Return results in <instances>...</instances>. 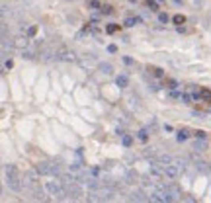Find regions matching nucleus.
<instances>
[{"label": "nucleus", "mask_w": 211, "mask_h": 203, "mask_svg": "<svg viewBox=\"0 0 211 203\" xmlns=\"http://www.w3.org/2000/svg\"><path fill=\"white\" fill-rule=\"evenodd\" d=\"M180 166H176V164H168V166H164V176L168 180H174V178H178L180 176Z\"/></svg>", "instance_id": "nucleus-1"}, {"label": "nucleus", "mask_w": 211, "mask_h": 203, "mask_svg": "<svg viewBox=\"0 0 211 203\" xmlns=\"http://www.w3.org/2000/svg\"><path fill=\"white\" fill-rule=\"evenodd\" d=\"M8 184H10V188L16 189V191H20V189H22V182H20L18 176H8Z\"/></svg>", "instance_id": "nucleus-2"}, {"label": "nucleus", "mask_w": 211, "mask_h": 203, "mask_svg": "<svg viewBox=\"0 0 211 203\" xmlns=\"http://www.w3.org/2000/svg\"><path fill=\"white\" fill-rule=\"evenodd\" d=\"M28 45H29V37H28V35H26V37H18L14 41V47H18V49H26Z\"/></svg>", "instance_id": "nucleus-3"}, {"label": "nucleus", "mask_w": 211, "mask_h": 203, "mask_svg": "<svg viewBox=\"0 0 211 203\" xmlns=\"http://www.w3.org/2000/svg\"><path fill=\"white\" fill-rule=\"evenodd\" d=\"M37 172L39 174H51V162H41L37 166Z\"/></svg>", "instance_id": "nucleus-4"}, {"label": "nucleus", "mask_w": 211, "mask_h": 203, "mask_svg": "<svg viewBox=\"0 0 211 203\" xmlns=\"http://www.w3.org/2000/svg\"><path fill=\"white\" fill-rule=\"evenodd\" d=\"M131 199H133V201H137V203H145V201H147V197H145V194H143V191H133V194H131Z\"/></svg>", "instance_id": "nucleus-5"}, {"label": "nucleus", "mask_w": 211, "mask_h": 203, "mask_svg": "<svg viewBox=\"0 0 211 203\" xmlns=\"http://www.w3.org/2000/svg\"><path fill=\"white\" fill-rule=\"evenodd\" d=\"M147 71L153 72V76H156V78H164V71H162V68H158V66H149Z\"/></svg>", "instance_id": "nucleus-6"}, {"label": "nucleus", "mask_w": 211, "mask_h": 203, "mask_svg": "<svg viewBox=\"0 0 211 203\" xmlns=\"http://www.w3.org/2000/svg\"><path fill=\"white\" fill-rule=\"evenodd\" d=\"M115 82H117V86H119V88H125V86L129 84V78H127L125 74H119V76L115 78Z\"/></svg>", "instance_id": "nucleus-7"}, {"label": "nucleus", "mask_w": 211, "mask_h": 203, "mask_svg": "<svg viewBox=\"0 0 211 203\" xmlns=\"http://www.w3.org/2000/svg\"><path fill=\"white\" fill-rule=\"evenodd\" d=\"M86 4L92 10H102V2H100V0H86Z\"/></svg>", "instance_id": "nucleus-8"}, {"label": "nucleus", "mask_w": 211, "mask_h": 203, "mask_svg": "<svg viewBox=\"0 0 211 203\" xmlns=\"http://www.w3.org/2000/svg\"><path fill=\"white\" fill-rule=\"evenodd\" d=\"M145 6L149 10H153V12H158V4H156L155 0H145Z\"/></svg>", "instance_id": "nucleus-9"}, {"label": "nucleus", "mask_w": 211, "mask_h": 203, "mask_svg": "<svg viewBox=\"0 0 211 203\" xmlns=\"http://www.w3.org/2000/svg\"><path fill=\"white\" fill-rule=\"evenodd\" d=\"M172 22H174L176 25H182V24H186V18H184L182 14H176V16L172 18Z\"/></svg>", "instance_id": "nucleus-10"}, {"label": "nucleus", "mask_w": 211, "mask_h": 203, "mask_svg": "<svg viewBox=\"0 0 211 203\" xmlns=\"http://www.w3.org/2000/svg\"><path fill=\"white\" fill-rule=\"evenodd\" d=\"M135 24H141V18H127V20H125V25H127V28H133Z\"/></svg>", "instance_id": "nucleus-11"}, {"label": "nucleus", "mask_w": 211, "mask_h": 203, "mask_svg": "<svg viewBox=\"0 0 211 203\" xmlns=\"http://www.w3.org/2000/svg\"><path fill=\"white\" fill-rule=\"evenodd\" d=\"M86 186H88L90 189H100V184L96 182V180H92V178H88V180H86Z\"/></svg>", "instance_id": "nucleus-12"}, {"label": "nucleus", "mask_w": 211, "mask_h": 203, "mask_svg": "<svg viewBox=\"0 0 211 203\" xmlns=\"http://www.w3.org/2000/svg\"><path fill=\"white\" fill-rule=\"evenodd\" d=\"M121 143H123V146H131L133 145V139L129 137V135H121Z\"/></svg>", "instance_id": "nucleus-13"}, {"label": "nucleus", "mask_w": 211, "mask_h": 203, "mask_svg": "<svg viewBox=\"0 0 211 203\" xmlns=\"http://www.w3.org/2000/svg\"><path fill=\"white\" fill-rule=\"evenodd\" d=\"M137 137H139V141L147 143V141H149V133H147L145 129H141V131H139V135H137Z\"/></svg>", "instance_id": "nucleus-14"}, {"label": "nucleus", "mask_w": 211, "mask_h": 203, "mask_svg": "<svg viewBox=\"0 0 211 203\" xmlns=\"http://www.w3.org/2000/svg\"><path fill=\"white\" fill-rule=\"evenodd\" d=\"M199 98L207 100V102H211V92L209 90H199Z\"/></svg>", "instance_id": "nucleus-15"}, {"label": "nucleus", "mask_w": 211, "mask_h": 203, "mask_svg": "<svg viewBox=\"0 0 211 203\" xmlns=\"http://www.w3.org/2000/svg\"><path fill=\"white\" fill-rule=\"evenodd\" d=\"M188 137H190V133H188L186 129H180L178 131V141H186Z\"/></svg>", "instance_id": "nucleus-16"}, {"label": "nucleus", "mask_w": 211, "mask_h": 203, "mask_svg": "<svg viewBox=\"0 0 211 203\" xmlns=\"http://www.w3.org/2000/svg\"><path fill=\"white\" fill-rule=\"evenodd\" d=\"M168 20H170L168 14H164V12H160V14H158V22H160V24H168Z\"/></svg>", "instance_id": "nucleus-17"}, {"label": "nucleus", "mask_w": 211, "mask_h": 203, "mask_svg": "<svg viewBox=\"0 0 211 203\" xmlns=\"http://www.w3.org/2000/svg\"><path fill=\"white\" fill-rule=\"evenodd\" d=\"M51 174L53 176H61V166H59V164H51Z\"/></svg>", "instance_id": "nucleus-18"}, {"label": "nucleus", "mask_w": 211, "mask_h": 203, "mask_svg": "<svg viewBox=\"0 0 211 203\" xmlns=\"http://www.w3.org/2000/svg\"><path fill=\"white\" fill-rule=\"evenodd\" d=\"M164 84H166V88H168V90H174L176 86H178V82H176V80H170V78H168V80H164Z\"/></svg>", "instance_id": "nucleus-19"}, {"label": "nucleus", "mask_w": 211, "mask_h": 203, "mask_svg": "<svg viewBox=\"0 0 211 203\" xmlns=\"http://www.w3.org/2000/svg\"><path fill=\"white\" fill-rule=\"evenodd\" d=\"M180 199H182V203H197L196 199L192 197V195H182V197H180Z\"/></svg>", "instance_id": "nucleus-20"}, {"label": "nucleus", "mask_w": 211, "mask_h": 203, "mask_svg": "<svg viewBox=\"0 0 211 203\" xmlns=\"http://www.w3.org/2000/svg\"><path fill=\"white\" fill-rule=\"evenodd\" d=\"M102 12H104V14H113V8L110 4H104L102 6Z\"/></svg>", "instance_id": "nucleus-21"}, {"label": "nucleus", "mask_w": 211, "mask_h": 203, "mask_svg": "<svg viewBox=\"0 0 211 203\" xmlns=\"http://www.w3.org/2000/svg\"><path fill=\"white\" fill-rule=\"evenodd\" d=\"M192 98H193V96H190V94H182V98H180V100H182L184 104H192Z\"/></svg>", "instance_id": "nucleus-22"}, {"label": "nucleus", "mask_w": 211, "mask_h": 203, "mask_svg": "<svg viewBox=\"0 0 211 203\" xmlns=\"http://www.w3.org/2000/svg\"><path fill=\"white\" fill-rule=\"evenodd\" d=\"M35 33H37V28H35V25H31V28L28 29V37H33Z\"/></svg>", "instance_id": "nucleus-23"}, {"label": "nucleus", "mask_w": 211, "mask_h": 203, "mask_svg": "<svg viewBox=\"0 0 211 203\" xmlns=\"http://www.w3.org/2000/svg\"><path fill=\"white\" fill-rule=\"evenodd\" d=\"M117 29H119V25H108V28H106V31H108V33H115Z\"/></svg>", "instance_id": "nucleus-24"}, {"label": "nucleus", "mask_w": 211, "mask_h": 203, "mask_svg": "<svg viewBox=\"0 0 211 203\" xmlns=\"http://www.w3.org/2000/svg\"><path fill=\"white\" fill-rule=\"evenodd\" d=\"M22 57H23V59H33V53H31V51H26V49H23Z\"/></svg>", "instance_id": "nucleus-25"}, {"label": "nucleus", "mask_w": 211, "mask_h": 203, "mask_svg": "<svg viewBox=\"0 0 211 203\" xmlns=\"http://www.w3.org/2000/svg\"><path fill=\"white\" fill-rule=\"evenodd\" d=\"M102 71L106 72V74H110V72H112V66H110V65H102Z\"/></svg>", "instance_id": "nucleus-26"}, {"label": "nucleus", "mask_w": 211, "mask_h": 203, "mask_svg": "<svg viewBox=\"0 0 211 203\" xmlns=\"http://www.w3.org/2000/svg\"><path fill=\"white\" fill-rule=\"evenodd\" d=\"M193 135H196V137H199V139H205V131H196Z\"/></svg>", "instance_id": "nucleus-27"}, {"label": "nucleus", "mask_w": 211, "mask_h": 203, "mask_svg": "<svg viewBox=\"0 0 211 203\" xmlns=\"http://www.w3.org/2000/svg\"><path fill=\"white\" fill-rule=\"evenodd\" d=\"M80 170V164H70V172H78Z\"/></svg>", "instance_id": "nucleus-28"}, {"label": "nucleus", "mask_w": 211, "mask_h": 203, "mask_svg": "<svg viewBox=\"0 0 211 203\" xmlns=\"http://www.w3.org/2000/svg\"><path fill=\"white\" fill-rule=\"evenodd\" d=\"M123 63H125V65H133V59L131 57H123Z\"/></svg>", "instance_id": "nucleus-29"}, {"label": "nucleus", "mask_w": 211, "mask_h": 203, "mask_svg": "<svg viewBox=\"0 0 211 203\" xmlns=\"http://www.w3.org/2000/svg\"><path fill=\"white\" fill-rule=\"evenodd\" d=\"M108 51H110V53H115L117 47H115V45H108Z\"/></svg>", "instance_id": "nucleus-30"}, {"label": "nucleus", "mask_w": 211, "mask_h": 203, "mask_svg": "<svg viewBox=\"0 0 211 203\" xmlns=\"http://www.w3.org/2000/svg\"><path fill=\"white\" fill-rule=\"evenodd\" d=\"M43 203H45V201H43Z\"/></svg>", "instance_id": "nucleus-31"}]
</instances>
